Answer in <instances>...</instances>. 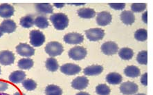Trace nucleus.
<instances>
[{"instance_id": "obj_18", "label": "nucleus", "mask_w": 153, "mask_h": 95, "mask_svg": "<svg viewBox=\"0 0 153 95\" xmlns=\"http://www.w3.org/2000/svg\"><path fill=\"white\" fill-rule=\"evenodd\" d=\"M120 17L122 22L126 25H132L135 21L134 13L130 10H124L120 15Z\"/></svg>"}, {"instance_id": "obj_25", "label": "nucleus", "mask_w": 153, "mask_h": 95, "mask_svg": "<svg viewBox=\"0 0 153 95\" xmlns=\"http://www.w3.org/2000/svg\"><path fill=\"white\" fill-rule=\"evenodd\" d=\"M34 25L39 28L45 29L49 27V23L46 17L38 16L34 19Z\"/></svg>"}, {"instance_id": "obj_11", "label": "nucleus", "mask_w": 153, "mask_h": 95, "mask_svg": "<svg viewBox=\"0 0 153 95\" xmlns=\"http://www.w3.org/2000/svg\"><path fill=\"white\" fill-rule=\"evenodd\" d=\"M15 55L11 51L3 50L0 52V64L3 66H9L14 63Z\"/></svg>"}, {"instance_id": "obj_1", "label": "nucleus", "mask_w": 153, "mask_h": 95, "mask_svg": "<svg viewBox=\"0 0 153 95\" xmlns=\"http://www.w3.org/2000/svg\"><path fill=\"white\" fill-rule=\"evenodd\" d=\"M50 21L54 28L58 31H63L69 25V19L66 15L62 12L54 13L50 17Z\"/></svg>"}, {"instance_id": "obj_20", "label": "nucleus", "mask_w": 153, "mask_h": 95, "mask_svg": "<svg viewBox=\"0 0 153 95\" xmlns=\"http://www.w3.org/2000/svg\"><path fill=\"white\" fill-rule=\"evenodd\" d=\"M124 74L130 78H136L141 75V71L138 67L135 66H128L124 69Z\"/></svg>"}, {"instance_id": "obj_15", "label": "nucleus", "mask_w": 153, "mask_h": 95, "mask_svg": "<svg viewBox=\"0 0 153 95\" xmlns=\"http://www.w3.org/2000/svg\"><path fill=\"white\" fill-rule=\"evenodd\" d=\"M15 12L13 6L8 4H2L0 5V17L8 19L13 15Z\"/></svg>"}, {"instance_id": "obj_23", "label": "nucleus", "mask_w": 153, "mask_h": 95, "mask_svg": "<svg viewBox=\"0 0 153 95\" xmlns=\"http://www.w3.org/2000/svg\"><path fill=\"white\" fill-rule=\"evenodd\" d=\"M118 53L119 57L123 60H130L134 56V52L130 48H122Z\"/></svg>"}, {"instance_id": "obj_13", "label": "nucleus", "mask_w": 153, "mask_h": 95, "mask_svg": "<svg viewBox=\"0 0 153 95\" xmlns=\"http://www.w3.org/2000/svg\"><path fill=\"white\" fill-rule=\"evenodd\" d=\"M89 85V79L86 77H78L71 82V87L78 90H82Z\"/></svg>"}, {"instance_id": "obj_38", "label": "nucleus", "mask_w": 153, "mask_h": 95, "mask_svg": "<svg viewBox=\"0 0 153 95\" xmlns=\"http://www.w3.org/2000/svg\"><path fill=\"white\" fill-rule=\"evenodd\" d=\"M53 6L58 8H62L65 6V4L63 3H55L53 4Z\"/></svg>"}, {"instance_id": "obj_12", "label": "nucleus", "mask_w": 153, "mask_h": 95, "mask_svg": "<svg viewBox=\"0 0 153 95\" xmlns=\"http://www.w3.org/2000/svg\"><path fill=\"white\" fill-rule=\"evenodd\" d=\"M112 20V16L111 13L107 11L98 12L97 17V23L100 26H105L110 24Z\"/></svg>"}, {"instance_id": "obj_4", "label": "nucleus", "mask_w": 153, "mask_h": 95, "mask_svg": "<svg viewBox=\"0 0 153 95\" xmlns=\"http://www.w3.org/2000/svg\"><path fill=\"white\" fill-rule=\"evenodd\" d=\"M87 50L82 46H75L69 50L68 55L71 59L75 61H80L87 56Z\"/></svg>"}, {"instance_id": "obj_21", "label": "nucleus", "mask_w": 153, "mask_h": 95, "mask_svg": "<svg viewBox=\"0 0 153 95\" xmlns=\"http://www.w3.org/2000/svg\"><path fill=\"white\" fill-rule=\"evenodd\" d=\"M123 77L117 72H110L107 75L106 81L111 85H119L122 82Z\"/></svg>"}, {"instance_id": "obj_6", "label": "nucleus", "mask_w": 153, "mask_h": 95, "mask_svg": "<svg viewBox=\"0 0 153 95\" xmlns=\"http://www.w3.org/2000/svg\"><path fill=\"white\" fill-rule=\"evenodd\" d=\"M139 90L138 85L134 82H124L120 86V91L125 95H133L136 94Z\"/></svg>"}, {"instance_id": "obj_40", "label": "nucleus", "mask_w": 153, "mask_h": 95, "mask_svg": "<svg viewBox=\"0 0 153 95\" xmlns=\"http://www.w3.org/2000/svg\"><path fill=\"white\" fill-rule=\"evenodd\" d=\"M13 95H26L25 94L22 93V92H15V93Z\"/></svg>"}, {"instance_id": "obj_7", "label": "nucleus", "mask_w": 153, "mask_h": 95, "mask_svg": "<svg viewBox=\"0 0 153 95\" xmlns=\"http://www.w3.org/2000/svg\"><path fill=\"white\" fill-rule=\"evenodd\" d=\"M17 53L22 57H30L34 55L35 49L33 47L29 46L27 44L21 43L18 46H16Z\"/></svg>"}, {"instance_id": "obj_2", "label": "nucleus", "mask_w": 153, "mask_h": 95, "mask_svg": "<svg viewBox=\"0 0 153 95\" xmlns=\"http://www.w3.org/2000/svg\"><path fill=\"white\" fill-rule=\"evenodd\" d=\"M64 51L62 45L58 42H49L45 46V52L51 57L62 55Z\"/></svg>"}, {"instance_id": "obj_22", "label": "nucleus", "mask_w": 153, "mask_h": 95, "mask_svg": "<svg viewBox=\"0 0 153 95\" xmlns=\"http://www.w3.org/2000/svg\"><path fill=\"white\" fill-rule=\"evenodd\" d=\"M78 15L80 18L82 19H91L96 16L95 10L92 8H80L78 10Z\"/></svg>"}, {"instance_id": "obj_24", "label": "nucleus", "mask_w": 153, "mask_h": 95, "mask_svg": "<svg viewBox=\"0 0 153 95\" xmlns=\"http://www.w3.org/2000/svg\"><path fill=\"white\" fill-rule=\"evenodd\" d=\"M20 25L25 28H30L34 25V17L31 15L22 17L19 21Z\"/></svg>"}, {"instance_id": "obj_31", "label": "nucleus", "mask_w": 153, "mask_h": 95, "mask_svg": "<svg viewBox=\"0 0 153 95\" xmlns=\"http://www.w3.org/2000/svg\"><path fill=\"white\" fill-rule=\"evenodd\" d=\"M22 86L28 91H33L37 88V83L31 79H25L22 81Z\"/></svg>"}, {"instance_id": "obj_30", "label": "nucleus", "mask_w": 153, "mask_h": 95, "mask_svg": "<svg viewBox=\"0 0 153 95\" xmlns=\"http://www.w3.org/2000/svg\"><path fill=\"white\" fill-rule=\"evenodd\" d=\"M134 38L139 42H144L148 39V32L146 29L141 28L137 30L134 33Z\"/></svg>"}, {"instance_id": "obj_26", "label": "nucleus", "mask_w": 153, "mask_h": 95, "mask_svg": "<svg viewBox=\"0 0 153 95\" xmlns=\"http://www.w3.org/2000/svg\"><path fill=\"white\" fill-rule=\"evenodd\" d=\"M34 62L30 58H22L19 60L17 66L22 70H29L33 66Z\"/></svg>"}, {"instance_id": "obj_28", "label": "nucleus", "mask_w": 153, "mask_h": 95, "mask_svg": "<svg viewBox=\"0 0 153 95\" xmlns=\"http://www.w3.org/2000/svg\"><path fill=\"white\" fill-rule=\"evenodd\" d=\"M46 95H62V90L56 85H49L45 88Z\"/></svg>"}, {"instance_id": "obj_9", "label": "nucleus", "mask_w": 153, "mask_h": 95, "mask_svg": "<svg viewBox=\"0 0 153 95\" xmlns=\"http://www.w3.org/2000/svg\"><path fill=\"white\" fill-rule=\"evenodd\" d=\"M60 71L67 75H76L81 71V68L76 64H66L60 67Z\"/></svg>"}, {"instance_id": "obj_36", "label": "nucleus", "mask_w": 153, "mask_h": 95, "mask_svg": "<svg viewBox=\"0 0 153 95\" xmlns=\"http://www.w3.org/2000/svg\"><path fill=\"white\" fill-rule=\"evenodd\" d=\"M141 83L143 86H148V73H145L141 77Z\"/></svg>"}, {"instance_id": "obj_33", "label": "nucleus", "mask_w": 153, "mask_h": 95, "mask_svg": "<svg viewBox=\"0 0 153 95\" xmlns=\"http://www.w3.org/2000/svg\"><path fill=\"white\" fill-rule=\"evenodd\" d=\"M132 12H141L146 9V4L134 3L131 5Z\"/></svg>"}, {"instance_id": "obj_3", "label": "nucleus", "mask_w": 153, "mask_h": 95, "mask_svg": "<svg viewBox=\"0 0 153 95\" xmlns=\"http://www.w3.org/2000/svg\"><path fill=\"white\" fill-rule=\"evenodd\" d=\"M45 42V36L42 32L33 30L30 32V43L33 46L40 47Z\"/></svg>"}, {"instance_id": "obj_14", "label": "nucleus", "mask_w": 153, "mask_h": 95, "mask_svg": "<svg viewBox=\"0 0 153 95\" xmlns=\"http://www.w3.org/2000/svg\"><path fill=\"white\" fill-rule=\"evenodd\" d=\"M17 26L16 23H15L14 21L11 19H5L2 21L1 25H0V28L3 33H12L15 31L16 30Z\"/></svg>"}, {"instance_id": "obj_10", "label": "nucleus", "mask_w": 153, "mask_h": 95, "mask_svg": "<svg viewBox=\"0 0 153 95\" xmlns=\"http://www.w3.org/2000/svg\"><path fill=\"white\" fill-rule=\"evenodd\" d=\"M101 50L105 55H114L118 53L119 46L115 42H107L102 45Z\"/></svg>"}, {"instance_id": "obj_41", "label": "nucleus", "mask_w": 153, "mask_h": 95, "mask_svg": "<svg viewBox=\"0 0 153 95\" xmlns=\"http://www.w3.org/2000/svg\"><path fill=\"white\" fill-rule=\"evenodd\" d=\"M2 35H3V32L1 31V28H0V37H2Z\"/></svg>"}, {"instance_id": "obj_39", "label": "nucleus", "mask_w": 153, "mask_h": 95, "mask_svg": "<svg viewBox=\"0 0 153 95\" xmlns=\"http://www.w3.org/2000/svg\"><path fill=\"white\" fill-rule=\"evenodd\" d=\"M76 95H90L89 93H87V92H78V93L76 94Z\"/></svg>"}, {"instance_id": "obj_16", "label": "nucleus", "mask_w": 153, "mask_h": 95, "mask_svg": "<svg viewBox=\"0 0 153 95\" xmlns=\"http://www.w3.org/2000/svg\"><path fill=\"white\" fill-rule=\"evenodd\" d=\"M103 71V67L99 65H93L87 67L84 69L83 72L86 76H97L101 74Z\"/></svg>"}, {"instance_id": "obj_44", "label": "nucleus", "mask_w": 153, "mask_h": 95, "mask_svg": "<svg viewBox=\"0 0 153 95\" xmlns=\"http://www.w3.org/2000/svg\"><path fill=\"white\" fill-rule=\"evenodd\" d=\"M1 67H0V74H1Z\"/></svg>"}, {"instance_id": "obj_34", "label": "nucleus", "mask_w": 153, "mask_h": 95, "mask_svg": "<svg viewBox=\"0 0 153 95\" xmlns=\"http://www.w3.org/2000/svg\"><path fill=\"white\" fill-rule=\"evenodd\" d=\"M109 6H110L111 8L117 10H123L124 8H126L125 3H110L109 4Z\"/></svg>"}, {"instance_id": "obj_29", "label": "nucleus", "mask_w": 153, "mask_h": 95, "mask_svg": "<svg viewBox=\"0 0 153 95\" xmlns=\"http://www.w3.org/2000/svg\"><path fill=\"white\" fill-rule=\"evenodd\" d=\"M96 92L98 95H109L111 92V90L109 86L105 84H99L96 88Z\"/></svg>"}, {"instance_id": "obj_37", "label": "nucleus", "mask_w": 153, "mask_h": 95, "mask_svg": "<svg viewBox=\"0 0 153 95\" xmlns=\"http://www.w3.org/2000/svg\"><path fill=\"white\" fill-rule=\"evenodd\" d=\"M142 21H143L144 23L147 24L148 23V12L146 11L142 15Z\"/></svg>"}, {"instance_id": "obj_8", "label": "nucleus", "mask_w": 153, "mask_h": 95, "mask_svg": "<svg viewBox=\"0 0 153 95\" xmlns=\"http://www.w3.org/2000/svg\"><path fill=\"white\" fill-rule=\"evenodd\" d=\"M65 42L68 44H74L78 45L80 44L83 42L84 37L82 34L77 32H70L64 36Z\"/></svg>"}, {"instance_id": "obj_19", "label": "nucleus", "mask_w": 153, "mask_h": 95, "mask_svg": "<svg viewBox=\"0 0 153 95\" xmlns=\"http://www.w3.org/2000/svg\"><path fill=\"white\" fill-rule=\"evenodd\" d=\"M37 12L40 14L53 13V8L51 4L49 3H39L36 4Z\"/></svg>"}, {"instance_id": "obj_42", "label": "nucleus", "mask_w": 153, "mask_h": 95, "mask_svg": "<svg viewBox=\"0 0 153 95\" xmlns=\"http://www.w3.org/2000/svg\"><path fill=\"white\" fill-rule=\"evenodd\" d=\"M0 95H9V94H6V93H2L1 92H0Z\"/></svg>"}, {"instance_id": "obj_32", "label": "nucleus", "mask_w": 153, "mask_h": 95, "mask_svg": "<svg viewBox=\"0 0 153 95\" xmlns=\"http://www.w3.org/2000/svg\"><path fill=\"white\" fill-rule=\"evenodd\" d=\"M137 61L139 64L147 65L148 64V52L146 50H142L139 52L137 56Z\"/></svg>"}, {"instance_id": "obj_43", "label": "nucleus", "mask_w": 153, "mask_h": 95, "mask_svg": "<svg viewBox=\"0 0 153 95\" xmlns=\"http://www.w3.org/2000/svg\"><path fill=\"white\" fill-rule=\"evenodd\" d=\"M135 95H146L145 94H142V93H140V94H135Z\"/></svg>"}, {"instance_id": "obj_17", "label": "nucleus", "mask_w": 153, "mask_h": 95, "mask_svg": "<svg viewBox=\"0 0 153 95\" xmlns=\"http://www.w3.org/2000/svg\"><path fill=\"white\" fill-rule=\"evenodd\" d=\"M26 73L22 70H16L13 72L9 76V81L13 83H20L25 79Z\"/></svg>"}, {"instance_id": "obj_35", "label": "nucleus", "mask_w": 153, "mask_h": 95, "mask_svg": "<svg viewBox=\"0 0 153 95\" xmlns=\"http://www.w3.org/2000/svg\"><path fill=\"white\" fill-rule=\"evenodd\" d=\"M8 88V83L7 82L0 80V92L6 91Z\"/></svg>"}, {"instance_id": "obj_27", "label": "nucleus", "mask_w": 153, "mask_h": 95, "mask_svg": "<svg viewBox=\"0 0 153 95\" xmlns=\"http://www.w3.org/2000/svg\"><path fill=\"white\" fill-rule=\"evenodd\" d=\"M46 68L50 72H56L59 68L58 61L53 57L48 58L45 63Z\"/></svg>"}, {"instance_id": "obj_5", "label": "nucleus", "mask_w": 153, "mask_h": 95, "mask_svg": "<svg viewBox=\"0 0 153 95\" xmlns=\"http://www.w3.org/2000/svg\"><path fill=\"white\" fill-rule=\"evenodd\" d=\"M85 35L90 42H98L103 39L105 31L104 30L98 28H90L85 31Z\"/></svg>"}]
</instances>
